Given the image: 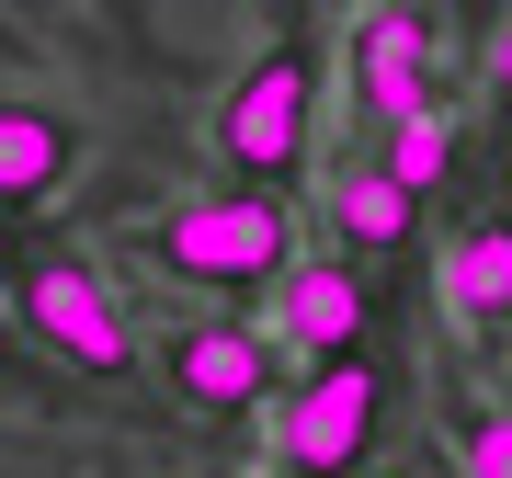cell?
Segmentation results:
<instances>
[{
    "instance_id": "6da1fadb",
    "label": "cell",
    "mask_w": 512,
    "mask_h": 478,
    "mask_svg": "<svg viewBox=\"0 0 512 478\" xmlns=\"http://www.w3.org/2000/svg\"><path fill=\"white\" fill-rule=\"evenodd\" d=\"M319 92H330V69H319L308 35H274V46L217 92L205 148H217L228 194H285L296 171H319Z\"/></svg>"
},
{
    "instance_id": "7a4b0ae2",
    "label": "cell",
    "mask_w": 512,
    "mask_h": 478,
    "mask_svg": "<svg viewBox=\"0 0 512 478\" xmlns=\"http://www.w3.org/2000/svg\"><path fill=\"white\" fill-rule=\"evenodd\" d=\"M12 319H23V342H35L57 376H80V387H126V376L148 365L126 296H114V274L80 251V239H46V251H23Z\"/></svg>"
},
{
    "instance_id": "3957f363",
    "label": "cell",
    "mask_w": 512,
    "mask_h": 478,
    "mask_svg": "<svg viewBox=\"0 0 512 478\" xmlns=\"http://www.w3.org/2000/svg\"><path fill=\"white\" fill-rule=\"evenodd\" d=\"M148 262H160L171 285H205V296H251V285H285L296 262V205L285 194H183L160 205L137 239Z\"/></svg>"
},
{
    "instance_id": "277c9868",
    "label": "cell",
    "mask_w": 512,
    "mask_h": 478,
    "mask_svg": "<svg viewBox=\"0 0 512 478\" xmlns=\"http://www.w3.org/2000/svg\"><path fill=\"white\" fill-rule=\"evenodd\" d=\"M456 35H444L433 12H410V0H376V12L342 23V57H353V103H365L376 137L421 126V114H456V57H444Z\"/></svg>"
},
{
    "instance_id": "5b68a950",
    "label": "cell",
    "mask_w": 512,
    "mask_h": 478,
    "mask_svg": "<svg viewBox=\"0 0 512 478\" xmlns=\"http://www.w3.org/2000/svg\"><path fill=\"white\" fill-rule=\"evenodd\" d=\"M160 387L194 422H251L262 399H285V342H274V319H171Z\"/></svg>"
},
{
    "instance_id": "8992f818",
    "label": "cell",
    "mask_w": 512,
    "mask_h": 478,
    "mask_svg": "<svg viewBox=\"0 0 512 478\" xmlns=\"http://www.w3.org/2000/svg\"><path fill=\"white\" fill-rule=\"evenodd\" d=\"M376 410H387V387H376V365H365V353H353V365H308V387H285L274 456H285L296 478H365Z\"/></svg>"
},
{
    "instance_id": "52a82bcc",
    "label": "cell",
    "mask_w": 512,
    "mask_h": 478,
    "mask_svg": "<svg viewBox=\"0 0 512 478\" xmlns=\"http://www.w3.org/2000/svg\"><path fill=\"white\" fill-rule=\"evenodd\" d=\"M274 342L285 353H308V365H353V331H365V285H353V262L342 251H308L296 274L274 285Z\"/></svg>"
},
{
    "instance_id": "ba28073f",
    "label": "cell",
    "mask_w": 512,
    "mask_h": 478,
    "mask_svg": "<svg viewBox=\"0 0 512 478\" xmlns=\"http://www.w3.org/2000/svg\"><path fill=\"white\" fill-rule=\"evenodd\" d=\"M433 296H444V319H456V331L501 342V331H512V217H467L456 239H444Z\"/></svg>"
},
{
    "instance_id": "9c48e42d",
    "label": "cell",
    "mask_w": 512,
    "mask_h": 478,
    "mask_svg": "<svg viewBox=\"0 0 512 478\" xmlns=\"http://www.w3.org/2000/svg\"><path fill=\"white\" fill-rule=\"evenodd\" d=\"M92 160V137H80V114H57V103H23V92H0V217L12 205H46L69 171Z\"/></svg>"
},
{
    "instance_id": "30bf717a",
    "label": "cell",
    "mask_w": 512,
    "mask_h": 478,
    "mask_svg": "<svg viewBox=\"0 0 512 478\" xmlns=\"http://www.w3.org/2000/svg\"><path fill=\"white\" fill-rule=\"evenodd\" d=\"M319 205H330V239H353V251H399L410 217H421V205L387 183V160H365V148H342V160H330Z\"/></svg>"
},
{
    "instance_id": "8fae6325",
    "label": "cell",
    "mask_w": 512,
    "mask_h": 478,
    "mask_svg": "<svg viewBox=\"0 0 512 478\" xmlns=\"http://www.w3.org/2000/svg\"><path fill=\"white\" fill-rule=\"evenodd\" d=\"M444 171H456V114H421V126L387 137V183H399L410 205H421V194H444Z\"/></svg>"
},
{
    "instance_id": "7c38bea8",
    "label": "cell",
    "mask_w": 512,
    "mask_h": 478,
    "mask_svg": "<svg viewBox=\"0 0 512 478\" xmlns=\"http://www.w3.org/2000/svg\"><path fill=\"white\" fill-rule=\"evenodd\" d=\"M456 478H512V399L456 410Z\"/></svg>"
},
{
    "instance_id": "4fadbf2b",
    "label": "cell",
    "mask_w": 512,
    "mask_h": 478,
    "mask_svg": "<svg viewBox=\"0 0 512 478\" xmlns=\"http://www.w3.org/2000/svg\"><path fill=\"white\" fill-rule=\"evenodd\" d=\"M57 387H69V376H57V365H35V342H23V319L0 308V399H57Z\"/></svg>"
},
{
    "instance_id": "5bb4252c",
    "label": "cell",
    "mask_w": 512,
    "mask_h": 478,
    "mask_svg": "<svg viewBox=\"0 0 512 478\" xmlns=\"http://www.w3.org/2000/svg\"><path fill=\"white\" fill-rule=\"evenodd\" d=\"M490 80H501V92H512V12L490 23Z\"/></svg>"
},
{
    "instance_id": "9a60e30c",
    "label": "cell",
    "mask_w": 512,
    "mask_h": 478,
    "mask_svg": "<svg viewBox=\"0 0 512 478\" xmlns=\"http://www.w3.org/2000/svg\"><path fill=\"white\" fill-rule=\"evenodd\" d=\"M0 262H12V228H0Z\"/></svg>"
}]
</instances>
